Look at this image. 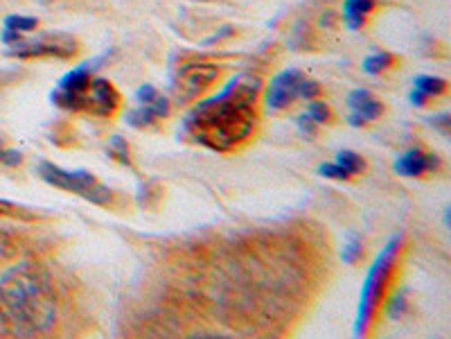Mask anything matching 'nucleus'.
<instances>
[{
  "label": "nucleus",
  "mask_w": 451,
  "mask_h": 339,
  "mask_svg": "<svg viewBox=\"0 0 451 339\" xmlns=\"http://www.w3.org/2000/svg\"><path fill=\"white\" fill-rule=\"evenodd\" d=\"M262 79L253 72L233 77L217 95L197 102L183 120V134L212 152H233L255 129V102Z\"/></svg>",
  "instance_id": "f257e3e1"
},
{
  "label": "nucleus",
  "mask_w": 451,
  "mask_h": 339,
  "mask_svg": "<svg viewBox=\"0 0 451 339\" xmlns=\"http://www.w3.org/2000/svg\"><path fill=\"white\" fill-rule=\"evenodd\" d=\"M57 296L41 265L18 262L0 276V319L18 335L43 333L55 323Z\"/></svg>",
  "instance_id": "f03ea898"
},
{
  "label": "nucleus",
  "mask_w": 451,
  "mask_h": 339,
  "mask_svg": "<svg viewBox=\"0 0 451 339\" xmlns=\"http://www.w3.org/2000/svg\"><path fill=\"white\" fill-rule=\"evenodd\" d=\"M401 249V233L393 235L386 242V247L379 251V256L375 258V262L370 265L368 274H365V281L361 287V296H359V310H357V321H355V335L357 337H365L372 326V319L377 314V308H379L388 278H391L395 265H397V256Z\"/></svg>",
  "instance_id": "7ed1b4c3"
},
{
  "label": "nucleus",
  "mask_w": 451,
  "mask_h": 339,
  "mask_svg": "<svg viewBox=\"0 0 451 339\" xmlns=\"http://www.w3.org/2000/svg\"><path fill=\"white\" fill-rule=\"evenodd\" d=\"M79 52V41L68 32H50L36 39H21L11 45L7 55L18 59H36V57H55V59H72Z\"/></svg>",
  "instance_id": "20e7f679"
},
{
  "label": "nucleus",
  "mask_w": 451,
  "mask_h": 339,
  "mask_svg": "<svg viewBox=\"0 0 451 339\" xmlns=\"http://www.w3.org/2000/svg\"><path fill=\"white\" fill-rule=\"evenodd\" d=\"M219 66L210 64V62H201V64H185L176 70V77L172 84L174 91V100L178 104L185 102H194L199 95L212 87V84L219 79Z\"/></svg>",
  "instance_id": "39448f33"
},
{
  "label": "nucleus",
  "mask_w": 451,
  "mask_h": 339,
  "mask_svg": "<svg viewBox=\"0 0 451 339\" xmlns=\"http://www.w3.org/2000/svg\"><path fill=\"white\" fill-rule=\"evenodd\" d=\"M39 177L59 190H68L75 192V195L84 197L86 192L97 184V179L89 170H64L50 161H41L39 163Z\"/></svg>",
  "instance_id": "423d86ee"
},
{
  "label": "nucleus",
  "mask_w": 451,
  "mask_h": 339,
  "mask_svg": "<svg viewBox=\"0 0 451 339\" xmlns=\"http://www.w3.org/2000/svg\"><path fill=\"white\" fill-rule=\"evenodd\" d=\"M304 75L298 68H287L271 79L266 89V106L271 111H282L298 98V84Z\"/></svg>",
  "instance_id": "0eeeda50"
},
{
  "label": "nucleus",
  "mask_w": 451,
  "mask_h": 339,
  "mask_svg": "<svg viewBox=\"0 0 451 339\" xmlns=\"http://www.w3.org/2000/svg\"><path fill=\"white\" fill-rule=\"evenodd\" d=\"M86 93H89V113L100 116V118H108L118 111L120 93L108 79H104V77L91 79V87H89Z\"/></svg>",
  "instance_id": "6e6552de"
},
{
  "label": "nucleus",
  "mask_w": 451,
  "mask_h": 339,
  "mask_svg": "<svg viewBox=\"0 0 451 339\" xmlns=\"http://www.w3.org/2000/svg\"><path fill=\"white\" fill-rule=\"evenodd\" d=\"M395 170L401 177H422L426 172L440 170V156L431 152H422L420 148H413L395 161Z\"/></svg>",
  "instance_id": "1a4fd4ad"
},
{
  "label": "nucleus",
  "mask_w": 451,
  "mask_h": 339,
  "mask_svg": "<svg viewBox=\"0 0 451 339\" xmlns=\"http://www.w3.org/2000/svg\"><path fill=\"white\" fill-rule=\"evenodd\" d=\"M348 106L352 109V113L363 118L365 123H372L384 113V104L375 98L368 89H355L348 95Z\"/></svg>",
  "instance_id": "9d476101"
},
{
  "label": "nucleus",
  "mask_w": 451,
  "mask_h": 339,
  "mask_svg": "<svg viewBox=\"0 0 451 339\" xmlns=\"http://www.w3.org/2000/svg\"><path fill=\"white\" fill-rule=\"evenodd\" d=\"M377 0H346L343 3V23L350 30H361L365 21L375 11Z\"/></svg>",
  "instance_id": "9b49d317"
},
{
  "label": "nucleus",
  "mask_w": 451,
  "mask_h": 339,
  "mask_svg": "<svg viewBox=\"0 0 451 339\" xmlns=\"http://www.w3.org/2000/svg\"><path fill=\"white\" fill-rule=\"evenodd\" d=\"M136 98H138V102L142 106H147L158 120H163V118L169 116V102H167V98L158 89H154L152 84H142V87L136 91Z\"/></svg>",
  "instance_id": "f8f14e48"
},
{
  "label": "nucleus",
  "mask_w": 451,
  "mask_h": 339,
  "mask_svg": "<svg viewBox=\"0 0 451 339\" xmlns=\"http://www.w3.org/2000/svg\"><path fill=\"white\" fill-rule=\"evenodd\" d=\"M91 70H93L91 64H81V66H77V68H72V70H68L66 75L59 79L57 87H59V89H66V91L86 93L89 87H91V79H93V77H91Z\"/></svg>",
  "instance_id": "ddd939ff"
},
{
  "label": "nucleus",
  "mask_w": 451,
  "mask_h": 339,
  "mask_svg": "<svg viewBox=\"0 0 451 339\" xmlns=\"http://www.w3.org/2000/svg\"><path fill=\"white\" fill-rule=\"evenodd\" d=\"M50 98L57 106L66 109V111H89V93L66 91L57 87Z\"/></svg>",
  "instance_id": "4468645a"
},
{
  "label": "nucleus",
  "mask_w": 451,
  "mask_h": 339,
  "mask_svg": "<svg viewBox=\"0 0 451 339\" xmlns=\"http://www.w3.org/2000/svg\"><path fill=\"white\" fill-rule=\"evenodd\" d=\"M397 62V57L391 52H372L363 59V70L368 72V75H379V72H386L388 68H393Z\"/></svg>",
  "instance_id": "2eb2a0df"
},
{
  "label": "nucleus",
  "mask_w": 451,
  "mask_h": 339,
  "mask_svg": "<svg viewBox=\"0 0 451 339\" xmlns=\"http://www.w3.org/2000/svg\"><path fill=\"white\" fill-rule=\"evenodd\" d=\"M413 87H416L420 93H424V95H443V93H447V79H443V77H433V75H420V77H416L413 79Z\"/></svg>",
  "instance_id": "dca6fc26"
},
{
  "label": "nucleus",
  "mask_w": 451,
  "mask_h": 339,
  "mask_svg": "<svg viewBox=\"0 0 451 339\" xmlns=\"http://www.w3.org/2000/svg\"><path fill=\"white\" fill-rule=\"evenodd\" d=\"M363 258V242L357 233H348L343 242V251H341V260L348 265H355Z\"/></svg>",
  "instance_id": "f3484780"
},
{
  "label": "nucleus",
  "mask_w": 451,
  "mask_h": 339,
  "mask_svg": "<svg viewBox=\"0 0 451 339\" xmlns=\"http://www.w3.org/2000/svg\"><path fill=\"white\" fill-rule=\"evenodd\" d=\"M336 163L343 167L348 174H359V172H363V170H365V161L361 159L357 152H352V150L338 152L336 154Z\"/></svg>",
  "instance_id": "a211bd4d"
},
{
  "label": "nucleus",
  "mask_w": 451,
  "mask_h": 339,
  "mask_svg": "<svg viewBox=\"0 0 451 339\" xmlns=\"http://www.w3.org/2000/svg\"><path fill=\"white\" fill-rule=\"evenodd\" d=\"M127 123L131 127H136V129H147L152 127L154 123H158V118L149 111L147 106H136V109H131V111L127 113Z\"/></svg>",
  "instance_id": "6ab92c4d"
},
{
  "label": "nucleus",
  "mask_w": 451,
  "mask_h": 339,
  "mask_svg": "<svg viewBox=\"0 0 451 339\" xmlns=\"http://www.w3.org/2000/svg\"><path fill=\"white\" fill-rule=\"evenodd\" d=\"M307 116L314 120L316 125H323V123H332V118H334V113H332V109L327 106L323 100H309V104H307Z\"/></svg>",
  "instance_id": "aec40b11"
},
{
  "label": "nucleus",
  "mask_w": 451,
  "mask_h": 339,
  "mask_svg": "<svg viewBox=\"0 0 451 339\" xmlns=\"http://www.w3.org/2000/svg\"><path fill=\"white\" fill-rule=\"evenodd\" d=\"M5 28H7V30H16V32H21V34H28V32H34L36 28H39V18L11 14V16L5 18Z\"/></svg>",
  "instance_id": "412c9836"
},
{
  "label": "nucleus",
  "mask_w": 451,
  "mask_h": 339,
  "mask_svg": "<svg viewBox=\"0 0 451 339\" xmlns=\"http://www.w3.org/2000/svg\"><path fill=\"white\" fill-rule=\"evenodd\" d=\"M108 154L122 165H131V156H129V145L122 140L120 136H113L111 143H108Z\"/></svg>",
  "instance_id": "4be33fe9"
},
{
  "label": "nucleus",
  "mask_w": 451,
  "mask_h": 339,
  "mask_svg": "<svg viewBox=\"0 0 451 339\" xmlns=\"http://www.w3.org/2000/svg\"><path fill=\"white\" fill-rule=\"evenodd\" d=\"M84 199H89L91 204H97V206H108V204H111V199H113V192L108 190L104 184L97 181V184L86 192V195H84Z\"/></svg>",
  "instance_id": "5701e85b"
},
{
  "label": "nucleus",
  "mask_w": 451,
  "mask_h": 339,
  "mask_svg": "<svg viewBox=\"0 0 451 339\" xmlns=\"http://www.w3.org/2000/svg\"><path fill=\"white\" fill-rule=\"evenodd\" d=\"M321 93H323V89H321L319 82L307 79V77L300 79V84H298V98H302V100L309 102V100H316V98H319Z\"/></svg>",
  "instance_id": "b1692460"
},
{
  "label": "nucleus",
  "mask_w": 451,
  "mask_h": 339,
  "mask_svg": "<svg viewBox=\"0 0 451 339\" xmlns=\"http://www.w3.org/2000/svg\"><path fill=\"white\" fill-rule=\"evenodd\" d=\"M0 215H9V217H21V220H34V213H30L28 209H23V206L14 204V201H5L0 199Z\"/></svg>",
  "instance_id": "393cba45"
},
{
  "label": "nucleus",
  "mask_w": 451,
  "mask_h": 339,
  "mask_svg": "<svg viewBox=\"0 0 451 339\" xmlns=\"http://www.w3.org/2000/svg\"><path fill=\"white\" fill-rule=\"evenodd\" d=\"M319 172L323 174V177H327V179H338V181H348L352 174H348L343 167H341L336 161L334 163H321L319 165Z\"/></svg>",
  "instance_id": "a878e982"
},
{
  "label": "nucleus",
  "mask_w": 451,
  "mask_h": 339,
  "mask_svg": "<svg viewBox=\"0 0 451 339\" xmlns=\"http://www.w3.org/2000/svg\"><path fill=\"white\" fill-rule=\"evenodd\" d=\"M296 123H298V129H300V134H302V136L314 138L316 134H319V127H316V123H314V120H312L307 113L300 116V118L296 120Z\"/></svg>",
  "instance_id": "bb28decb"
},
{
  "label": "nucleus",
  "mask_w": 451,
  "mask_h": 339,
  "mask_svg": "<svg viewBox=\"0 0 451 339\" xmlns=\"http://www.w3.org/2000/svg\"><path fill=\"white\" fill-rule=\"evenodd\" d=\"M3 161L5 165H11V167H16V165H21V161H23V154L18 152V150H3Z\"/></svg>",
  "instance_id": "cd10ccee"
},
{
  "label": "nucleus",
  "mask_w": 451,
  "mask_h": 339,
  "mask_svg": "<svg viewBox=\"0 0 451 339\" xmlns=\"http://www.w3.org/2000/svg\"><path fill=\"white\" fill-rule=\"evenodd\" d=\"M429 123H431L433 127H438V129H440L445 136L449 134V125H451V118H449V113H443V116L429 118Z\"/></svg>",
  "instance_id": "c85d7f7f"
},
{
  "label": "nucleus",
  "mask_w": 451,
  "mask_h": 339,
  "mask_svg": "<svg viewBox=\"0 0 451 339\" xmlns=\"http://www.w3.org/2000/svg\"><path fill=\"white\" fill-rule=\"evenodd\" d=\"M404 310V299L401 296H395L391 304H388V314H391V317L395 319V317H399V312Z\"/></svg>",
  "instance_id": "c756f323"
},
{
  "label": "nucleus",
  "mask_w": 451,
  "mask_h": 339,
  "mask_svg": "<svg viewBox=\"0 0 451 339\" xmlns=\"http://www.w3.org/2000/svg\"><path fill=\"white\" fill-rule=\"evenodd\" d=\"M23 39V34L21 32H16V30H3V43H7V45H14L16 41H21Z\"/></svg>",
  "instance_id": "7c9ffc66"
},
{
  "label": "nucleus",
  "mask_w": 451,
  "mask_h": 339,
  "mask_svg": "<svg viewBox=\"0 0 451 339\" xmlns=\"http://www.w3.org/2000/svg\"><path fill=\"white\" fill-rule=\"evenodd\" d=\"M411 104H416V106H424L426 104V100H429V95H424V93H420L418 89H413V93H411Z\"/></svg>",
  "instance_id": "2f4dec72"
},
{
  "label": "nucleus",
  "mask_w": 451,
  "mask_h": 339,
  "mask_svg": "<svg viewBox=\"0 0 451 339\" xmlns=\"http://www.w3.org/2000/svg\"><path fill=\"white\" fill-rule=\"evenodd\" d=\"M350 125H352V127H365L368 123H365L363 118H359V116H355V113H350Z\"/></svg>",
  "instance_id": "473e14b6"
},
{
  "label": "nucleus",
  "mask_w": 451,
  "mask_h": 339,
  "mask_svg": "<svg viewBox=\"0 0 451 339\" xmlns=\"http://www.w3.org/2000/svg\"><path fill=\"white\" fill-rule=\"evenodd\" d=\"M0 159H3V150H0Z\"/></svg>",
  "instance_id": "72a5a7b5"
}]
</instances>
